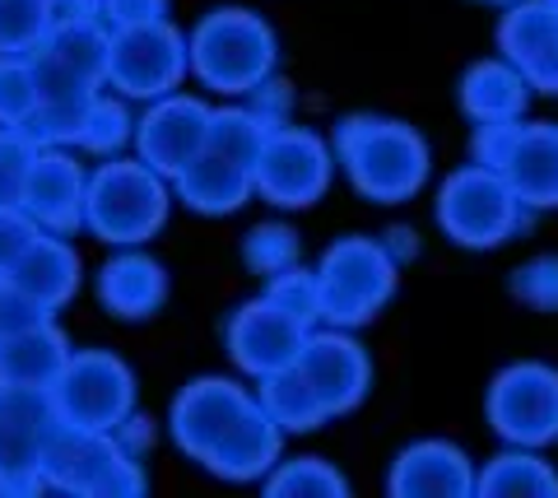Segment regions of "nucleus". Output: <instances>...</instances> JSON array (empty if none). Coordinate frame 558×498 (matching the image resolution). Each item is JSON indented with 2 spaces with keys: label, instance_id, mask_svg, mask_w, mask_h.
Instances as JSON below:
<instances>
[{
  "label": "nucleus",
  "instance_id": "obj_15",
  "mask_svg": "<svg viewBox=\"0 0 558 498\" xmlns=\"http://www.w3.org/2000/svg\"><path fill=\"white\" fill-rule=\"evenodd\" d=\"M275 489H340V475H330V471L317 466V461H307L303 471L275 479Z\"/></svg>",
  "mask_w": 558,
  "mask_h": 498
},
{
  "label": "nucleus",
  "instance_id": "obj_1",
  "mask_svg": "<svg viewBox=\"0 0 558 498\" xmlns=\"http://www.w3.org/2000/svg\"><path fill=\"white\" fill-rule=\"evenodd\" d=\"M270 61V33L242 20V10H229L219 20H209L196 38V65L205 80L223 84V89H242L252 84Z\"/></svg>",
  "mask_w": 558,
  "mask_h": 498
},
{
  "label": "nucleus",
  "instance_id": "obj_12",
  "mask_svg": "<svg viewBox=\"0 0 558 498\" xmlns=\"http://www.w3.org/2000/svg\"><path fill=\"white\" fill-rule=\"evenodd\" d=\"M102 294H108V303L121 307L126 317H140V313H149V307L159 303L163 275H159V266H149V262H121L117 270H108Z\"/></svg>",
  "mask_w": 558,
  "mask_h": 498
},
{
  "label": "nucleus",
  "instance_id": "obj_2",
  "mask_svg": "<svg viewBox=\"0 0 558 498\" xmlns=\"http://www.w3.org/2000/svg\"><path fill=\"white\" fill-rule=\"evenodd\" d=\"M89 215L112 243H135L145 229L159 224L163 196H159V186L145 173H135V168H108L94 186Z\"/></svg>",
  "mask_w": 558,
  "mask_h": 498
},
{
  "label": "nucleus",
  "instance_id": "obj_16",
  "mask_svg": "<svg viewBox=\"0 0 558 498\" xmlns=\"http://www.w3.org/2000/svg\"><path fill=\"white\" fill-rule=\"evenodd\" d=\"M14 307H28L24 299H20V289H0V340H10L14 331H24V317H14Z\"/></svg>",
  "mask_w": 558,
  "mask_h": 498
},
{
  "label": "nucleus",
  "instance_id": "obj_8",
  "mask_svg": "<svg viewBox=\"0 0 558 498\" xmlns=\"http://www.w3.org/2000/svg\"><path fill=\"white\" fill-rule=\"evenodd\" d=\"M517 377V387L521 391H512V382H502V397H512V405L508 401H498V428L502 434H526V438H545V434H554V415H558V382L549 373H539V368H526V373H512Z\"/></svg>",
  "mask_w": 558,
  "mask_h": 498
},
{
  "label": "nucleus",
  "instance_id": "obj_3",
  "mask_svg": "<svg viewBox=\"0 0 558 498\" xmlns=\"http://www.w3.org/2000/svg\"><path fill=\"white\" fill-rule=\"evenodd\" d=\"M354 178L363 192H377V196H405L414 192V182L424 178V149H418L414 135L405 131H387V126H373L368 141L354 149Z\"/></svg>",
  "mask_w": 558,
  "mask_h": 498
},
{
  "label": "nucleus",
  "instance_id": "obj_14",
  "mask_svg": "<svg viewBox=\"0 0 558 498\" xmlns=\"http://www.w3.org/2000/svg\"><path fill=\"white\" fill-rule=\"evenodd\" d=\"M38 108V94H28L20 65H0V122H24Z\"/></svg>",
  "mask_w": 558,
  "mask_h": 498
},
{
  "label": "nucleus",
  "instance_id": "obj_6",
  "mask_svg": "<svg viewBox=\"0 0 558 498\" xmlns=\"http://www.w3.org/2000/svg\"><path fill=\"white\" fill-rule=\"evenodd\" d=\"M112 65H117V75L131 84V94H159L163 84L178 80V65H182L178 38L163 28H135L117 42Z\"/></svg>",
  "mask_w": 558,
  "mask_h": 498
},
{
  "label": "nucleus",
  "instance_id": "obj_4",
  "mask_svg": "<svg viewBox=\"0 0 558 498\" xmlns=\"http://www.w3.org/2000/svg\"><path fill=\"white\" fill-rule=\"evenodd\" d=\"M65 410L70 420H80L84 428H108L121 420V410L131 401V382L126 373L108 359H80L65 373Z\"/></svg>",
  "mask_w": 558,
  "mask_h": 498
},
{
  "label": "nucleus",
  "instance_id": "obj_13",
  "mask_svg": "<svg viewBox=\"0 0 558 498\" xmlns=\"http://www.w3.org/2000/svg\"><path fill=\"white\" fill-rule=\"evenodd\" d=\"M43 33V0H0V51H14Z\"/></svg>",
  "mask_w": 558,
  "mask_h": 498
},
{
  "label": "nucleus",
  "instance_id": "obj_9",
  "mask_svg": "<svg viewBox=\"0 0 558 498\" xmlns=\"http://www.w3.org/2000/svg\"><path fill=\"white\" fill-rule=\"evenodd\" d=\"M38 428H33V397L28 387H5L0 382V475H14L28 466Z\"/></svg>",
  "mask_w": 558,
  "mask_h": 498
},
{
  "label": "nucleus",
  "instance_id": "obj_7",
  "mask_svg": "<svg viewBox=\"0 0 558 498\" xmlns=\"http://www.w3.org/2000/svg\"><path fill=\"white\" fill-rule=\"evenodd\" d=\"M508 219V205L502 192L484 178H457L451 182V196H442V224H451L461 233V243H498V229Z\"/></svg>",
  "mask_w": 558,
  "mask_h": 498
},
{
  "label": "nucleus",
  "instance_id": "obj_5",
  "mask_svg": "<svg viewBox=\"0 0 558 498\" xmlns=\"http://www.w3.org/2000/svg\"><path fill=\"white\" fill-rule=\"evenodd\" d=\"M256 182L279 205H307V196L326 182V154L317 149L312 135H279L266 154V163H260Z\"/></svg>",
  "mask_w": 558,
  "mask_h": 498
},
{
  "label": "nucleus",
  "instance_id": "obj_11",
  "mask_svg": "<svg viewBox=\"0 0 558 498\" xmlns=\"http://www.w3.org/2000/svg\"><path fill=\"white\" fill-rule=\"evenodd\" d=\"M80 192V178L70 173L61 159H43L38 168H28V182H24V196H28V210L51 219V224H70V201Z\"/></svg>",
  "mask_w": 558,
  "mask_h": 498
},
{
  "label": "nucleus",
  "instance_id": "obj_10",
  "mask_svg": "<svg viewBox=\"0 0 558 498\" xmlns=\"http://www.w3.org/2000/svg\"><path fill=\"white\" fill-rule=\"evenodd\" d=\"M205 141V126H201V108H191V102H172L154 117V126L145 131V149L159 159L163 168H178L191 159V149Z\"/></svg>",
  "mask_w": 558,
  "mask_h": 498
}]
</instances>
